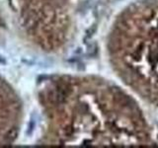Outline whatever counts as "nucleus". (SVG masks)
<instances>
[{"instance_id": "obj_1", "label": "nucleus", "mask_w": 158, "mask_h": 148, "mask_svg": "<svg viewBox=\"0 0 158 148\" xmlns=\"http://www.w3.org/2000/svg\"><path fill=\"white\" fill-rule=\"evenodd\" d=\"M67 102L63 130L68 142L90 145L141 146L156 143L145 113L127 91L101 79L70 80L58 92Z\"/></svg>"}, {"instance_id": "obj_2", "label": "nucleus", "mask_w": 158, "mask_h": 148, "mask_svg": "<svg viewBox=\"0 0 158 148\" xmlns=\"http://www.w3.org/2000/svg\"><path fill=\"white\" fill-rule=\"evenodd\" d=\"M108 56L118 78L158 109V0H138L114 21Z\"/></svg>"}]
</instances>
